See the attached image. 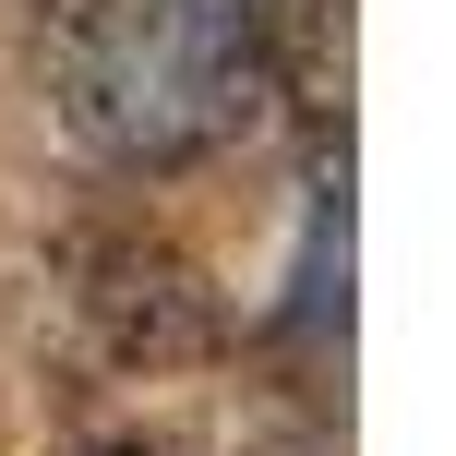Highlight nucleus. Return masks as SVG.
Wrapping results in <instances>:
<instances>
[{"mask_svg":"<svg viewBox=\"0 0 456 456\" xmlns=\"http://www.w3.org/2000/svg\"><path fill=\"white\" fill-rule=\"evenodd\" d=\"M61 109L96 157L181 168L265 109L252 0H85L61 37Z\"/></svg>","mask_w":456,"mask_h":456,"instance_id":"nucleus-1","label":"nucleus"}]
</instances>
